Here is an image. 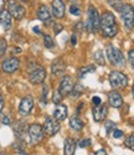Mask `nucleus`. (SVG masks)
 <instances>
[{"label": "nucleus", "instance_id": "7c9ffc66", "mask_svg": "<svg viewBox=\"0 0 134 155\" xmlns=\"http://www.w3.org/2000/svg\"><path fill=\"white\" fill-rule=\"evenodd\" d=\"M70 12L75 16H79L81 15V8L77 5H72V6H70Z\"/></svg>", "mask_w": 134, "mask_h": 155}, {"label": "nucleus", "instance_id": "ddd939ff", "mask_svg": "<svg viewBox=\"0 0 134 155\" xmlns=\"http://www.w3.org/2000/svg\"><path fill=\"white\" fill-rule=\"evenodd\" d=\"M92 114H93V119L95 122H102L106 119L107 114H108V108L106 104H99V106H95L92 109Z\"/></svg>", "mask_w": 134, "mask_h": 155}, {"label": "nucleus", "instance_id": "5701e85b", "mask_svg": "<svg viewBox=\"0 0 134 155\" xmlns=\"http://www.w3.org/2000/svg\"><path fill=\"white\" fill-rule=\"evenodd\" d=\"M14 130H15L16 135H18L20 139H22L24 135H26V133H28L29 129H28V127H26V124H25L24 122H19V123H18V127L14 128Z\"/></svg>", "mask_w": 134, "mask_h": 155}, {"label": "nucleus", "instance_id": "4468645a", "mask_svg": "<svg viewBox=\"0 0 134 155\" xmlns=\"http://www.w3.org/2000/svg\"><path fill=\"white\" fill-rule=\"evenodd\" d=\"M65 4L62 0H52V14L57 19H62L65 16Z\"/></svg>", "mask_w": 134, "mask_h": 155}, {"label": "nucleus", "instance_id": "b1692460", "mask_svg": "<svg viewBox=\"0 0 134 155\" xmlns=\"http://www.w3.org/2000/svg\"><path fill=\"white\" fill-rule=\"evenodd\" d=\"M95 61H96L98 64H101V66H104L106 60H104L103 52H102L101 50H98V51H96V52H95Z\"/></svg>", "mask_w": 134, "mask_h": 155}, {"label": "nucleus", "instance_id": "423d86ee", "mask_svg": "<svg viewBox=\"0 0 134 155\" xmlns=\"http://www.w3.org/2000/svg\"><path fill=\"white\" fill-rule=\"evenodd\" d=\"M29 137H30V140H31V144H34V145L39 144L45 137V132H44L42 125L36 124V123L31 124L29 127Z\"/></svg>", "mask_w": 134, "mask_h": 155}, {"label": "nucleus", "instance_id": "a19ab883", "mask_svg": "<svg viewBox=\"0 0 134 155\" xmlns=\"http://www.w3.org/2000/svg\"><path fill=\"white\" fill-rule=\"evenodd\" d=\"M4 5H5V2L4 0H0V14L4 11Z\"/></svg>", "mask_w": 134, "mask_h": 155}, {"label": "nucleus", "instance_id": "9b49d317", "mask_svg": "<svg viewBox=\"0 0 134 155\" xmlns=\"http://www.w3.org/2000/svg\"><path fill=\"white\" fill-rule=\"evenodd\" d=\"M73 87H75V84H73V80L71 78L70 76H65L63 78H62V81H61V83H60L59 91H60V93L65 97V96H69V94L72 93Z\"/></svg>", "mask_w": 134, "mask_h": 155}, {"label": "nucleus", "instance_id": "49530a36", "mask_svg": "<svg viewBox=\"0 0 134 155\" xmlns=\"http://www.w3.org/2000/svg\"><path fill=\"white\" fill-rule=\"evenodd\" d=\"M2 155H6V154H2Z\"/></svg>", "mask_w": 134, "mask_h": 155}, {"label": "nucleus", "instance_id": "473e14b6", "mask_svg": "<svg viewBox=\"0 0 134 155\" xmlns=\"http://www.w3.org/2000/svg\"><path fill=\"white\" fill-rule=\"evenodd\" d=\"M89 145H91V139H83V140H81L78 143V147L79 148H87Z\"/></svg>", "mask_w": 134, "mask_h": 155}, {"label": "nucleus", "instance_id": "0eeeda50", "mask_svg": "<svg viewBox=\"0 0 134 155\" xmlns=\"http://www.w3.org/2000/svg\"><path fill=\"white\" fill-rule=\"evenodd\" d=\"M8 11L10 12V15L12 18H15L16 20H20L25 15V8L19 4L16 0H9L8 2Z\"/></svg>", "mask_w": 134, "mask_h": 155}, {"label": "nucleus", "instance_id": "58836bf2", "mask_svg": "<svg viewBox=\"0 0 134 155\" xmlns=\"http://www.w3.org/2000/svg\"><path fill=\"white\" fill-rule=\"evenodd\" d=\"M95 155H107V151L104 149H99V150H97L95 153Z\"/></svg>", "mask_w": 134, "mask_h": 155}, {"label": "nucleus", "instance_id": "2f4dec72", "mask_svg": "<svg viewBox=\"0 0 134 155\" xmlns=\"http://www.w3.org/2000/svg\"><path fill=\"white\" fill-rule=\"evenodd\" d=\"M47 94H49V87L46 84H42V102H47Z\"/></svg>", "mask_w": 134, "mask_h": 155}, {"label": "nucleus", "instance_id": "a211bd4d", "mask_svg": "<svg viewBox=\"0 0 134 155\" xmlns=\"http://www.w3.org/2000/svg\"><path fill=\"white\" fill-rule=\"evenodd\" d=\"M11 15L8 10H4L2 14H0V24L3 25V28L5 30H9L11 28V24H12V20H11Z\"/></svg>", "mask_w": 134, "mask_h": 155}, {"label": "nucleus", "instance_id": "412c9836", "mask_svg": "<svg viewBox=\"0 0 134 155\" xmlns=\"http://www.w3.org/2000/svg\"><path fill=\"white\" fill-rule=\"evenodd\" d=\"M70 125H71V128L73 129V130L81 132L82 129H83V127H85V123L81 120V118H79V117L75 115V117H72V118L70 119Z\"/></svg>", "mask_w": 134, "mask_h": 155}, {"label": "nucleus", "instance_id": "72a5a7b5", "mask_svg": "<svg viewBox=\"0 0 134 155\" xmlns=\"http://www.w3.org/2000/svg\"><path fill=\"white\" fill-rule=\"evenodd\" d=\"M128 58H129V62L132 64V67L134 68V48L129 50V52H128Z\"/></svg>", "mask_w": 134, "mask_h": 155}, {"label": "nucleus", "instance_id": "4be33fe9", "mask_svg": "<svg viewBox=\"0 0 134 155\" xmlns=\"http://www.w3.org/2000/svg\"><path fill=\"white\" fill-rule=\"evenodd\" d=\"M95 71H96V66H93V64H88V66H83L81 68H78L77 76H78V78H83L86 74L92 73V72H95Z\"/></svg>", "mask_w": 134, "mask_h": 155}, {"label": "nucleus", "instance_id": "393cba45", "mask_svg": "<svg viewBox=\"0 0 134 155\" xmlns=\"http://www.w3.org/2000/svg\"><path fill=\"white\" fill-rule=\"evenodd\" d=\"M83 91H85V89H83V87H82V84H76L75 87H73V91H72V97L73 98H78L79 96H81L82 93H83Z\"/></svg>", "mask_w": 134, "mask_h": 155}, {"label": "nucleus", "instance_id": "79ce46f5", "mask_svg": "<svg viewBox=\"0 0 134 155\" xmlns=\"http://www.w3.org/2000/svg\"><path fill=\"white\" fill-rule=\"evenodd\" d=\"M82 25H83L82 22H77V24L75 25V26H76L75 29H76V30H82Z\"/></svg>", "mask_w": 134, "mask_h": 155}, {"label": "nucleus", "instance_id": "a18cd8bd", "mask_svg": "<svg viewBox=\"0 0 134 155\" xmlns=\"http://www.w3.org/2000/svg\"><path fill=\"white\" fill-rule=\"evenodd\" d=\"M132 92H133V96H134V84H133V88H132Z\"/></svg>", "mask_w": 134, "mask_h": 155}, {"label": "nucleus", "instance_id": "4c0bfd02", "mask_svg": "<svg viewBox=\"0 0 134 155\" xmlns=\"http://www.w3.org/2000/svg\"><path fill=\"white\" fill-rule=\"evenodd\" d=\"M3 124H5V125H9L10 124V118L8 117V115H4V117H3Z\"/></svg>", "mask_w": 134, "mask_h": 155}, {"label": "nucleus", "instance_id": "aec40b11", "mask_svg": "<svg viewBox=\"0 0 134 155\" xmlns=\"http://www.w3.org/2000/svg\"><path fill=\"white\" fill-rule=\"evenodd\" d=\"M75 150H76V141L72 138H67L65 140V155H75Z\"/></svg>", "mask_w": 134, "mask_h": 155}, {"label": "nucleus", "instance_id": "1a4fd4ad", "mask_svg": "<svg viewBox=\"0 0 134 155\" xmlns=\"http://www.w3.org/2000/svg\"><path fill=\"white\" fill-rule=\"evenodd\" d=\"M34 108V99L31 96H26L21 99L20 102V106H19V112L21 115H24V117H26V115H29L31 113Z\"/></svg>", "mask_w": 134, "mask_h": 155}, {"label": "nucleus", "instance_id": "bb28decb", "mask_svg": "<svg viewBox=\"0 0 134 155\" xmlns=\"http://www.w3.org/2000/svg\"><path fill=\"white\" fill-rule=\"evenodd\" d=\"M44 44H45L46 48H52L53 46H55V42H53L52 37L50 35H44Z\"/></svg>", "mask_w": 134, "mask_h": 155}, {"label": "nucleus", "instance_id": "c85d7f7f", "mask_svg": "<svg viewBox=\"0 0 134 155\" xmlns=\"http://www.w3.org/2000/svg\"><path fill=\"white\" fill-rule=\"evenodd\" d=\"M63 99V96L60 93V91H55L53 92V96H52V102L55 104H61V102Z\"/></svg>", "mask_w": 134, "mask_h": 155}, {"label": "nucleus", "instance_id": "dca6fc26", "mask_svg": "<svg viewBox=\"0 0 134 155\" xmlns=\"http://www.w3.org/2000/svg\"><path fill=\"white\" fill-rule=\"evenodd\" d=\"M108 102L113 108H120L123 106V98L117 91H112L108 93Z\"/></svg>", "mask_w": 134, "mask_h": 155}, {"label": "nucleus", "instance_id": "c9c22d12", "mask_svg": "<svg viewBox=\"0 0 134 155\" xmlns=\"http://www.w3.org/2000/svg\"><path fill=\"white\" fill-rule=\"evenodd\" d=\"M62 25H60V24H55L53 25V31H55V34H60L61 31H62Z\"/></svg>", "mask_w": 134, "mask_h": 155}, {"label": "nucleus", "instance_id": "6e6552de", "mask_svg": "<svg viewBox=\"0 0 134 155\" xmlns=\"http://www.w3.org/2000/svg\"><path fill=\"white\" fill-rule=\"evenodd\" d=\"M42 128H44V132H45L46 135L53 137L56 133H59V130H60V123H59V120L53 119V118H47L45 120Z\"/></svg>", "mask_w": 134, "mask_h": 155}, {"label": "nucleus", "instance_id": "39448f33", "mask_svg": "<svg viewBox=\"0 0 134 155\" xmlns=\"http://www.w3.org/2000/svg\"><path fill=\"white\" fill-rule=\"evenodd\" d=\"M109 83L113 88H126L128 86V77L120 71H112L109 73Z\"/></svg>", "mask_w": 134, "mask_h": 155}, {"label": "nucleus", "instance_id": "9d476101", "mask_svg": "<svg viewBox=\"0 0 134 155\" xmlns=\"http://www.w3.org/2000/svg\"><path fill=\"white\" fill-rule=\"evenodd\" d=\"M20 66V61L18 57H9V58H5L2 63V68L4 72L6 73H12L15 72Z\"/></svg>", "mask_w": 134, "mask_h": 155}, {"label": "nucleus", "instance_id": "6ab92c4d", "mask_svg": "<svg viewBox=\"0 0 134 155\" xmlns=\"http://www.w3.org/2000/svg\"><path fill=\"white\" fill-rule=\"evenodd\" d=\"M37 18L44 21V22H49L51 20V14H50V10L46 5H41L37 10Z\"/></svg>", "mask_w": 134, "mask_h": 155}, {"label": "nucleus", "instance_id": "f03ea898", "mask_svg": "<svg viewBox=\"0 0 134 155\" xmlns=\"http://www.w3.org/2000/svg\"><path fill=\"white\" fill-rule=\"evenodd\" d=\"M86 29L89 32H97L101 29V16L98 10L89 5L88 11H87V24H86Z\"/></svg>", "mask_w": 134, "mask_h": 155}, {"label": "nucleus", "instance_id": "ea45409f", "mask_svg": "<svg viewBox=\"0 0 134 155\" xmlns=\"http://www.w3.org/2000/svg\"><path fill=\"white\" fill-rule=\"evenodd\" d=\"M3 107H4V98H3V96H2V92H0V112H2Z\"/></svg>", "mask_w": 134, "mask_h": 155}, {"label": "nucleus", "instance_id": "f3484780", "mask_svg": "<svg viewBox=\"0 0 134 155\" xmlns=\"http://www.w3.org/2000/svg\"><path fill=\"white\" fill-rule=\"evenodd\" d=\"M67 113H69V109L65 104H57L55 112H53V117H55L56 120H65L67 117Z\"/></svg>", "mask_w": 134, "mask_h": 155}, {"label": "nucleus", "instance_id": "c756f323", "mask_svg": "<svg viewBox=\"0 0 134 155\" xmlns=\"http://www.w3.org/2000/svg\"><path fill=\"white\" fill-rule=\"evenodd\" d=\"M8 48V44L5 38H0V57H3L5 55V51Z\"/></svg>", "mask_w": 134, "mask_h": 155}, {"label": "nucleus", "instance_id": "cd10ccee", "mask_svg": "<svg viewBox=\"0 0 134 155\" xmlns=\"http://www.w3.org/2000/svg\"><path fill=\"white\" fill-rule=\"evenodd\" d=\"M117 129V127H116V123L114 122H112V120H108L106 123V132H107V134H111V133H113L114 130Z\"/></svg>", "mask_w": 134, "mask_h": 155}, {"label": "nucleus", "instance_id": "c03bdc74", "mask_svg": "<svg viewBox=\"0 0 134 155\" xmlns=\"http://www.w3.org/2000/svg\"><path fill=\"white\" fill-rule=\"evenodd\" d=\"M34 32H37V34H40V29L35 26V28H34Z\"/></svg>", "mask_w": 134, "mask_h": 155}, {"label": "nucleus", "instance_id": "f8f14e48", "mask_svg": "<svg viewBox=\"0 0 134 155\" xmlns=\"http://www.w3.org/2000/svg\"><path fill=\"white\" fill-rule=\"evenodd\" d=\"M45 78H46V71L44 67H37L29 74V81L34 84L42 83L45 81Z\"/></svg>", "mask_w": 134, "mask_h": 155}, {"label": "nucleus", "instance_id": "a878e982", "mask_svg": "<svg viewBox=\"0 0 134 155\" xmlns=\"http://www.w3.org/2000/svg\"><path fill=\"white\" fill-rule=\"evenodd\" d=\"M124 145H126L128 149H130V150L134 151V134H130V135L127 137V139H126V141H124Z\"/></svg>", "mask_w": 134, "mask_h": 155}, {"label": "nucleus", "instance_id": "f704fd0d", "mask_svg": "<svg viewBox=\"0 0 134 155\" xmlns=\"http://www.w3.org/2000/svg\"><path fill=\"white\" fill-rule=\"evenodd\" d=\"M112 134H113V138H116V139H119V138L123 137V132L119 130V129H116V130H114Z\"/></svg>", "mask_w": 134, "mask_h": 155}, {"label": "nucleus", "instance_id": "2eb2a0df", "mask_svg": "<svg viewBox=\"0 0 134 155\" xmlns=\"http://www.w3.org/2000/svg\"><path fill=\"white\" fill-rule=\"evenodd\" d=\"M51 71L55 76H65L66 72V63L61 58H56L51 64Z\"/></svg>", "mask_w": 134, "mask_h": 155}, {"label": "nucleus", "instance_id": "7ed1b4c3", "mask_svg": "<svg viewBox=\"0 0 134 155\" xmlns=\"http://www.w3.org/2000/svg\"><path fill=\"white\" fill-rule=\"evenodd\" d=\"M106 52H107V58L108 61L113 64V66L117 67H123L126 64V58L118 47H116L114 45H108L106 48Z\"/></svg>", "mask_w": 134, "mask_h": 155}, {"label": "nucleus", "instance_id": "e433bc0d", "mask_svg": "<svg viewBox=\"0 0 134 155\" xmlns=\"http://www.w3.org/2000/svg\"><path fill=\"white\" fill-rule=\"evenodd\" d=\"M92 103L95 106H99V104H102V101H101V98L99 97H97V96H95L92 98Z\"/></svg>", "mask_w": 134, "mask_h": 155}, {"label": "nucleus", "instance_id": "37998d69", "mask_svg": "<svg viewBox=\"0 0 134 155\" xmlns=\"http://www.w3.org/2000/svg\"><path fill=\"white\" fill-rule=\"evenodd\" d=\"M71 41H72V45H76V35H72V38H71Z\"/></svg>", "mask_w": 134, "mask_h": 155}, {"label": "nucleus", "instance_id": "20e7f679", "mask_svg": "<svg viewBox=\"0 0 134 155\" xmlns=\"http://www.w3.org/2000/svg\"><path fill=\"white\" fill-rule=\"evenodd\" d=\"M120 16L124 22V26L127 30H132L134 28V8L130 4H124L120 6Z\"/></svg>", "mask_w": 134, "mask_h": 155}, {"label": "nucleus", "instance_id": "f257e3e1", "mask_svg": "<svg viewBox=\"0 0 134 155\" xmlns=\"http://www.w3.org/2000/svg\"><path fill=\"white\" fill-rule=\"evenodd\" d=\"M101 31L104 37H114L118 34V25L111 11L103 12L101 16Z\"/></svg>", "mask_w": 134, "mask_h": 155}]
</instances>
